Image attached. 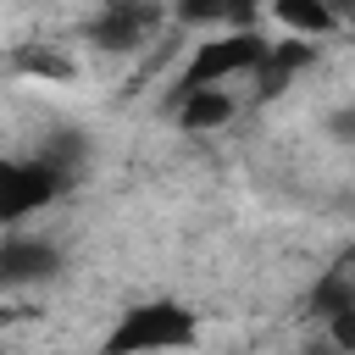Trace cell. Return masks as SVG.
<instances>
[{"mask_svg": "<svg viewBox=\"0 0 355 355\" xmlns=\"http://www.w3.org/2000/svg\"><path fill=\"white\" fill-rule=\"evenodd\" d=\"M322 133H327L333 144H355V100L333 105V111H327V122H322Z\"/></svg>", "mask_w": 355, "mask_h": 355, "instance_id": "cell-11", "label": "cell"}, {"mask_svg": "<svg viewBox=\"0 0 355 355\" xmlns=\"http://www.w3.org/2000/svg\"><path fill=\"white\" fill-rule=\"evenodd\" d=\"M172 6L166 0H100V11L83 22V39L105 55H133L166 28Z\"/></svg>", "mask_w": 355, "mask_h": 355, "instance_id": "cell-4", "label": "cell"}, {"mask_svg": "<svg viewBox=\"0 0 355 355\" xmlns=\"http://www.w3.org/2000/svg\"><path fill=\"white\" fill-rule=\"evenodd\" d=\"M327 6H333V11H338V22H344V28H349V22H355V0H327Z\"/></svg>", "mask_w": 355, "mask_h": 355, "instance_id": "cell-12", "label": "cell"}, {"mask_svg": "<svg viewBox=\"0 0 355 355\" xmlns=\"http://www.w3.org/2000/svg\"><path fill=\"white\" fill-rule=\"evenodd\" d=\"M67 172L50 166L44 155H0V227H22L33 216H44L61 194H67Z\"/></svg>", "mask_w": 355, "mask_h": 355, "instance_id": "cell-3", "label": "cell"}, {"mask_svg": "<svg viewBox=\"0 0 355 355\" xmlns=\"http://www.w3.org/2000/svg\"><path fill=\"white\" fill-rule=\"evenodd\" d=\"M200 344V311L183 300H133L100 338V355H189Z\"/></svg>", "mask_w": 355, "mask_h": 355, "instance_id": "cell-1", "label": "cell"}, {"mask_svg": "<svg viewBox=\"0 0 355 355\" xmlns=\"http://www.w3.org/2000/svg\"><path fill=\"white\" fill-rule=\"evenodd\" d=\"M261 0H172V17L189 28H255Z\"/></svg>", "mask_w": 355, "mask_h": 355, "instance_id": "cell-9", "label": "cell"}, {"mask_svg": "<svg viewBox=\"0 0 355 355\" xmlns=\"http://www.w3.org/2000/svg\"><path fill=\"white\" fill-rule=\"evenodd\" d=\"M17 72L33 83H72L78 78V55L61 44H22L17 50Z\"/></svg>", "mask_w": 355, "mask_h": 355, "instance_id": "cell-10", "label": "cell"}, {"mask_svg": "<svg viewBox=\"0 0 355 355\" xmlns=\"http://www.w3.org/2000/svg\"><path fill=\"white\" fill-rule=\"evenodd\" d=\"M61 272V244L28 227L0 233V288H33Z\"/></svg>", "mask_w": 355, "mask_h": 355, "instance_id": "cell-5", "label": "cell"}, {"mask_svg": "<svg viewBox=\"0 0 355 355\" xmlns=\"http://www.w3.org/2000/svg\"><path fill=\"white\" fill-rule=\"evenodd\" d=\"M316 50L322 44H311V39H288V33H277V39H266V55H261V67H255V89H261V100L266 94H283L300 72H311L316 67Z\"/></svg>", "mask_w": 355, "mask_h": 355, "instance_id": "cell-6", "label": "cell"}, {"mask_svg": "<svg viewBox=\"0 0 355 355\" xmlns=\"http://www.w3.org/2000/svg\"><path fill=\"white\" fill-rule=\"evenodd\" d=\"M172 116L183 133H222L239 116V94L233 89H189V94H172Z\"/></svg>", "mask_w": 355, "mask_h": 355, "instance_id": "cell-7", "label": "cell"}, {"mask_svg": "<svg viewBox=\"0 0 355 355\" xmlns=\"http://www.w3.org/2000/svg\"><path fill=\"white\" fill-rule=\"evenodd\" d=\"M349 355H355V349H349Z\"/></svg>", "mask_w": 355, "mask_h": 355, "instance_id": "cell-13", "label": "cell"}, {"mask_svg": "<svg viewBox=\"0 0 355 355\" xmlns=\"http://www.w3.org/2000/svg\"><path fill=\"white\" fill-rule=\"evenodd\" d=\"M261 55H266V33L261 28H216V33L189 44V61L178 67L172 89L178 94H189V89H233V83L255 78Z\"/></svg>", "mask_w": 355, "mask_h": 355, "instance_id": "cell-2", "label": "cell"}, {"mask_svg": "<svg viewBox=\"0 0 355 355\" xmlns=\"http://www.w3.org/2000/svg\"><path fill=\"white\" fill-rule=\"evenodd\" d=\"M261 6L272 11V22H277L288 39H311V44H322V39L344 33V22H338V11H333L327 0H261Z\"/></svg>", "mask_w": 355, "mask_h": 355, "instance_id": "cell-8", "label": "cell"}]
</instances>
